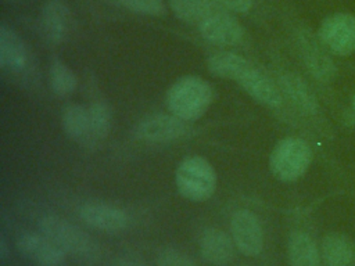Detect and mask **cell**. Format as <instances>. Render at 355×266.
Returning a JSON list of instances; mask_svg holds the SVG:
<instances>
[{
  "label": "cell",
  "instance_id": "6da1fadb",
  "mask_svg": "<svg viewBox=\"0 0 355 266\" xmlns=\"http://www.w3.org/2000/svg\"><path fill=\"white\" fill-rule=\"evenodd\" d=\"M214 100V90L208 80L197 75L178 79L166 91L168 109L186 122L198 121L205 115Z\"/></svg>",
  "mask_w": 355,
  "mask_h": 266
},
{
  "label": "cell",
  "instance_id": "7a4b0ae2",
  "mask_svg": "<svg viewBox=\"0 0 355 266\" xmlns=\"http://www.w3.org/2000/svg\"><path fill=\"white\" fill-rule=\"evenodd\" d=\"M216 172L212 163L201 155L183 158L175 170V186L178 193L193 202L209 200L216 190Z\"/></svg>",
  "mask_w": 355,
  "mask_h": 266
},
{
  "label": "cell",
  "instance_id": "3957f363",
  "mask_svg": "<svg viewBox=\"0 0 355 266\" xmlns=\"http://www.w3.org/2000/svg\"><path fill=\"white\" fill-rule=\"evenodd\" d=\"M39 231L49 237L64 254L89 262L98 258V247L96 241L86 231L67 219L55 215H46L39 219Z\"/></svg>",
  "mask_w": 355,
  "mask_h": 266
},
{
  "label": "cell",
  "instance_id": "277c9868",
  "mask_svg": "<svg viewBox=\"0 0 355 266\" xmlns=\"http://www.w3.org/2000/svg\"><path fill=\"white\" fill-rule=\"evenodd\" d=\"M312 162L309 144L300 137H284L276 143L269 155V169L272 175L284 183L301 179Z\"/></svg>",
  "mask_w": 355,
  "mask_h": 266
},
{
  "label": "cell",
  "instance_id": "5b68a950",
  "mask_svg": "<svg viewBox=\"0 0 355 266\" xmlns=\"http://www.w3.org/2000/svg\"><path fill=\"white\" fill-rule=\"evenodd\" d=\"M189 122L178 118L172 112L151 114L137 122L135 136L151 144H166L184 139L190 134Z\"/></svg>",
  "mask_w": 355,
  "mask_h": 266
},
{
  "label": "cell",
  "instance_id": "8992f818",
  "mask_svg": "<svg viewBox=\"0 0 355 266\" xmlns=\"http://www.w3.org/2000/svg\"><path fill=\"white\" fill-rule=\"evenodd\" d=\"M322 44L336 55H349L355 51V15L336 12L326 17L318 29Z\"/></svg>",
  "mask_w": 355,
  "mask_h": 266
},
{
  "label": "cell",
  "instance_id": "52a82bcc",
  "mask_svg": "<svg viewBox=\"0 0 355 266\" xmlns=\"http://www.w3.org/2000/svg\"><path fill=\"white\" fill-rule=\"evenodd\" d=\"M230 236L245 256H257L263 248V229L258 216L248 209H237L230 219Z\"/></svg>",
  "mask_w": 355,
  "mask_h": 266
},
{
  "label": "cell",
  "instance_id": "ba28073f",
  "mask_svg": "<svg viewBox=\"0 0 355 266\" xmlns=\"http://www.w3.org/2000/svg\"><path fill=\"white\" fill-rule=\"evenodd\" d=\"M80 219L92 229L115 234L123 231L129 224V218L123 209L107 202H85L79 208Z\"/></svg>",
  "mask_w": 355,
  "mask_h": 266
},
{
  "label": "cell",
  "instance_id": "9c48e42d",
  "mask_svg": "<svg viewBox=\"0 0 355 266\" xmlns=\"http://www.w3.org/2000/svg\"><path fill=\"white\" fill-rule=\"evenodd\" d=\"M297 43L308 72L319 82H330L334 78L336 68L334 62L322 47V42L316 40L308 30H301Z\"/></svg>",
  "mask_w": 355,
  "mask_h": 266
},
{
  "label": "cell",
  "instance_id": "30bf717a",
  "mask_svg": "<svg viewBox=\"0 0 355 266\" xmlns=\"http://www.w3.org/2000/svg\"><path fill=\"white\" fill-rule=\"evenodd\" d=\"M198 29L202 39L216 46H234L244 36L241 24L233 15L220 10L207 18Z\"/></svg>",
  "mask_w": 355,
  "mask_h": 266
},
{
  "label": "cell",
  "instance_id": "8fae6325",
  "mask_svg": "<svg viewBox=\"0 0 355 266\" xmlns=\"http://www.w3.org/2000/svg\"><path fill=\"white\" fill-rule=\"evenodd\" d=\"M237 83L254 101L263 107L279 108L283 104V93L279 85L252 65Z\"/></svg>",
  "mask_w": 355,
  "mask_h": 266
},
{
  "label": "cell",
  "instance_id": "7c38bea8",
  "mask_svg": "<svg viewBox=\"0 0 355 266\" xmlns=\"http://www.w3.org/2000/svg\"><path fill=\"white\" fill-rule=\"evenodd\" d=\"M19 252L40 266H60L65 254L43 233H24L17 240Z\"/></svg>",
  "mask_w": 355,
  "mask_h": 266
},
{
  "label": "cell",
  "instance_id": "4fadbf2b",
  "mask_svg": "<svg viewBox=\"0 0 355 266\" xmlns=\"http://www.w3.org/2000/svg\"><path fill=\"white\" fill-rule=\"evenodd\" d=\"M71 11L62 0H49L40 11V30L43 37L53 44L62 43L71 29Z\"/></svg>",
  "mask_w": 355,
  "mask_h": 266
},
{
  "label": "cell",
  "instance_id": "5bb4252c",
  "mask_svg": "<svg viewBox=\"0 0 355 266\" xmlns=\"http://www.w3.org/2000/svg\"><path fill=\"white\" fill-rule=\"evenodd\" d=\"M234 248L236 245L232 236L218 227L204 230L198 242L202 259L215 266L229 263L234 256Z\"/></svg>",
  "mask_w": 355,
  "mask_h": 266
},
{
  "label": "cell",
  "instance_id": "9a60e30c",
  "mask_svg": "<svg viewBox=\"0 0 355 266\" xmlns=\"http://www.w3.org/2000/svg\"><path fill=\"white\" fill-rule=\"evenodd\" d=\"M28 48L19 35L1 24L0 26V66L10 73H19L28 65Z\"/></svg>",
  "mask_w": 355,
  "mask_h": 266
},
{
  "label": "cell",
  "instance_id": "2e32d148",
  "mask_svg": "<svg viewBox=\"0 0 355 266\" xmlns=\"http://www.w3.org/2000/svg\"><path fill=\"white\" fill-rule=\"evenodd\" d=\"M283 97H286L301 114L315 115L319 109L316 96L308 86V83L294 72H286L280 75L277 82Z\"/></svg>",
  "mask_w": 355,
  "mask_h": 266
},
{
  "label": "cell",
  "instance_id": "e0dca14e",
  "mask_svg": "<svg viewBox=\"0 0 355 266\" xmlns=\"http://www.w3.org/2000/svg\"><path fill=\"white\" fill-rule=\"evenodd\" d=\"M320 255L326 266H349L355 259V244L341 233H329L322 238Z\"/></svg>",
  "mask_w": 355,
  "mask_h": 266
},
{
  "label": "cell",
  "instance_id": "ac0fdd59",
  "mask_svg": "<svg viewBox=\"0 0 355 266\" xmlns=\"http://www.w3.org/2000/svg\"><path fill=\"white\" fill-rule=\"evenodd\" d=\"M250 66L248 60L233 51H219L207 60V68L214 76L233 82H239Z\"/></svg>",
  "mask_w": 355,
  "mask_h": 266
},
{
  "label": "cell",
  "instance_id": "d6986e66",
  "mask_svg": "<svg viewBox=\"0 0 355 266\" xmlns=\"http://www.w3.org/2000/svg\"><path fill=\"white\" fill-rule=\"evenodd\" d=\"M291 266H320V252L315 240L305 231H293L287 242Z\"/></svg>",
  "mask_w": 355,
  "mask_h": 266
},
{
  "label": "cell",
  "instance_id": "ffe728a7",
  "mask_svg": "<svg viewBox=\"0 0 355 266\" xmlns=\"http://www.w3.org/2000/svg\"><path fill=\"white\" fill-rule=\"evenodd\" d=\"M61 126L64 133L78 141L90 143V121L89 109L80 104H68L61 114Z\"/></svg>",
  "mask_w": 355,
  "mask_h": 266
},
{
  "label": "cell",
  "instance_id": "44dd1931",
  "mask_svg": "<svg viewBox=\"0 0 355 266\" xmlns=\"http://www.w3.org/2000/svg\"><path fill=\"white\" fill-rule=\"evenodd\" d=\"M169 7L180 21L197 26L220 8L215 0H169Z\"/></svg>",
  "mask_w": 355,
  "mask_h": 266
},
{
  "label": "cell",
  "instance_id": "7402d4cb",
  "mask_svg": "<svg viewBox=\"0 0 355 266\" xmlns=\"http://www.w3.org/2000/svg\"><path fill=\"white\" fill-rule=\"evenodd\" d=\"M49 82L57 96H69L78 86V78L73 71L58 58H53L49 65Z\"/></svg>",
  "mask_w": 355,
  "mask_h": 266
},
{
  "label": "cell",
  "instance_id": "603a6c76",
  "mask_svg": "<svg viewBox=\"0 0 355 266\" xmlns=\"http://www.w3.org/2000/svg\"><path fill=\"white\" fill-rule=\"evenodd\" d=\"M87 109L90 121V143L105 139L110 133L112 121L110 105L104 101H94L87 107Z\"/></svg>",
  "mask_w": 355,
  "mask_h": 266
},
{
  "label": "cell",
  "instance_id": "cb8c5ba5",
  "mask_svg": "<svg viewBox=\"0 0 355 266\" xmlns=\"http://www.w3.org/2000/svg\"><path fill=\"white\" fill-rule=\"evenodd\" d=\"M123 8L147 17H159L165 12L164 0H114Z\"/></svg>",
  "mask_w": 355,
  "mask_h": 266
},
{
  "label": "cell",
  "instance_id": "d4e9b609",
  "mask_svg": "<svg viewBox=\"0 0 355 266\" xmlns=\"http://www.w3.org/2000/svg\"><path fill=\"white\" fill-rule=\"evenodd\" d=\"M157 266H197L183 252L175 248H164L157 256Z\"/></svg>",
  "mask_w": 355,
  "mask_h": 266
},
{
  "label": "cell",
  "instance_id": "484cf974",
  "mask_svg": "<svg viewBox=\"0 0 355 266\" xmlns=\"http://www.w3.org/2000/svg\"><path fill=\"white\" fill-rule=\"evenodd\" d=\"M215 3L227 11L247 14L252 8V0H215Z\"/></svg>",
  "mask_w": 355,
  "mask_h": 266
},
{
  "label": "cell",
  "instance_id": "4316f807",
  "mask_svg": "<svg viewBox=\"0 0 355 266\" xmlns=\"http://www.w3.org/2000/svg\"><path fill=\"white\" fill-rule=\"evenodd\" d=\"M115 266H147L146 263H143L139 259H133V258H121L115 262Z\"/></svg>",
  "mask_w": 355,
  "mask_h": 266
},
{
  "label": "cell",
  "instance_id": "83f0119b",
  "mask_svg": "<svg viewBox=\"0 0 355 266\" xmlns=\"http://www.w3.org/2000/svg\"><path fill=\"white\" fill-rule=\"evenodd\" d=\"M8 255V249H7V242L4 240V237L0 238V258L6 259Z\"/></svg>",
  "mask_w": 355,
  "mask_h": 266
},
{
  "label": "cell",
  "instance_id": "f1b7e54d",
  "mask_svg": "<svg viewBox=\"0 0 355 266\" xmlns=\"http://www.w3.org/2000/svg\"><path fill=\"white\" fill-rule=\"evenodd\" d=\"M352 109H354V112H355V96H354V98H352Z\"/></svg>",
  "mask_w": 355,
  "mask_h": 266
},
{
  "label": "cell",
  "instance_id": "f546056e",
  "mask_svg": "<svg viewBox=\"0 0 355 266\" xmlns=\"http://www.w3.org/2000/svg\"><path fill=\"white\" fill-rule=\"evenodd\" d=\"M240 266H244V265H240Z\"/></svg>",
  "mask_w": 355,
  "mask_h": 266
}]
</instances>
